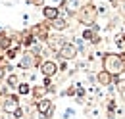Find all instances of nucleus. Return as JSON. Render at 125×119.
<instances>
[{"mask_svg":"<svg viewBox=\"0 0 125 119\" xmlns=\"http://www.w3.org/2000/svg\"><path fill=\"white\" fill-rule=\"evenodd\" d=\"M115 46H117L119 52H125V33H121V35L115 37Z\"/></svg>","mask_w":125,"mask_h":119,"instance_id":"obj_17","label":"nucleus"},{"mask_svg":"<svg viewBox=\"0 0 125 119\" xmlns=\"http://www.w3.org/2000/svg\"><path fill=\"white\" fill-rule=\"evenodd\" d=\"M75 92H77V85H69L62 94H63V96H69V98H75Z\"/></svg>","mask_w":125,"mask_h":119,"instance_id":"obj_18","label":"nucleus"},{"mask_svg":"<svg viewBox=\"0 0 125 119\" xmlns=\"http://www.w3.org/2000/svg\"><path fill=\"white\" fill-rule=\"evenodd\" d=\"M46 94H48V89L44 87V85H33V87H31V96H33L35 102L41 100V98H44Z\"/></svg>","mask_w":125,"mask_h":119,"instance_id":"obj_12","label":"nucleus"},{"mask_svg":"<svg viewBox=\"0 0 125 119\" xmlns=\"http://www.w3.org/2000/svg\"><path fill=\"white\" fill-rule=\"evenodd\" d=\"M31 83H27V81H21V83H19V85H17V94H19V96H29V94H31Z\"/></svg>","mask_w":125,"mask_h":119,"instance_id":"obj_15","label":"nucleus"},{"mask_svg":"<svg viewBox=\"0 0 125 119\" xmlns=\"http://www.w3.org/2000/svg\"><path fill=\"white\" fill-rule=\"evenodd\" d=\"M102 67L110 71L114 77H121L125 71V60L121 54H114V52H104L102 54Z\"/></svg>","mask_w":125,"mask_h":119,"instance_id":"obj_1","label":"nucleus"},{"mask_svg":"<svg viewBox=\"0 0 125 119\" xmlns=\"http://www.w3.org/2000/svg\"><path fill=\"white\" fill-rule=\"evenodd\" d=\"M6 75H8V69H6V67H0V81H4Z\"/></svg>","mask_w":125,"mask_h":119,"instance_id":"obj_25","label":"nucleus"},{"mask_svg":"<svg viewBox=\"0 0 125 119\" xmlns=\"http://www.w3.org/2000/svg\"><path fill=\"white\" fill-rule=\"evenodd\" d=\"M96 8H98V15H106V14H108V6H106V4L96 6Z\"/></svg>","mask_w":125,"mask_h":119,"instance_id":"obj_23","label":"nucleus"},{"mask_svg":"<svg viewBox=\"0 0 125 119\" xmlns=\"http://www.w3.org/2000/svg\"><path fill=\"white\" fill-rule=\"evenodd\" d=\"M60 15V8L58 6H42V17L46 19V21H52V19H56Z\"/></svg>","mask_w":125,"mask_h":119,"instance_id":"obj_11","label":"nucleus"},{"mask_svg":"<svg viewBox=\"0 0 125 119\" xmlns=\"http://www.w3.org/2000/svg\"><path fill=\"white\" fill-rule=\"evenodd\" d=\"M123 25H125V15H123Z\"/></svg>","mask_w":125,"mask_h":119,"instance_id":"obj_27","label":"nucleus"},{"mask_svg":"<svg viewBox=\"0 0 125 119\" xmlns=\"http://www.w3.org/2000/svg\"><path fill=\"white\" fill-rule=\"evenodd\" d=\"M75 115H77V111H75L73 108H65V109H63V115H62V117H63V119H73Z\"/></svg>","mask_w":125,"mask_h":119,"instance_id":"obj_19","label":"nucleus"},{"mask_svg":"<svg viewBox=\"0 0 125 119\" xmlns=\"http://www.w3.org/2000/svg\"><path fill=\"white\" fill-rule=\"evenodd\" d=\"M65 40H67V39L63 37L62 33H58V31H56V33H50V35H48V39H46V42H44V44H46L48 50H52V52H56V54H58V50L65 44Z\"/></svg>","mask_w":125,"mask_h":119,"instance_id":"obj_6","label":"nucleus"},{"mask_svg":"<svg viewBox=\"0 0 125 119\" xmlns=\"http://www.w3.org/2000/svg\"><path fill=\"white\" fill-rule=\"evenodd\" d=\"M108 2H112V4H114V2H115V0H108Z\"/></svg>","mask_w":125,"mask_h":119,"instance_id":"obj_26","label":"nucleus"},{"mask_svg":"<svg viewBox=\"0 0 125 119\" xmlns=\"http://www.w3.org/2000/svg\"><path fill=\"white\" fill-rule=\"evenodd\" d=\"M79 48L75 46V42L73 40H65V44L58 50V58L60 60H67V61H75V60L79 58Z\"/></svg>","mask_w":125,"mask_h":119,"instance_id":"obj_4","label":"nucleus"},{"mask_svg":"<svg viewBox=\"0 0 125 119\" xmlns=\"http://www.w3.org/2000/svg\"><path fill=\"white\" fill-rule=\"evenodd\" d=\"M121 8H123V10H125V4H123V6H121Z\"/></svg>","mask_w":125,"mask_h":119,"instance_id":"obj_28","label":"nucleus"},{"mask_svg":"<svg viewBox=\"0 0 125 119\" xmlns=\"http://www.w3.org/2000/svg\"><path fill=\"white\" fill-rule=\"evenodd\" d=\"M94 81H96V87L108 89L110 85H114V75L102 67V69H98V71H96V75H94Z\"/></svg>","mask_w":125,"mask_h":119,"instance_id":"obj_8","label":"nucleus"},{"mask_svg":"<svg viewBox=\"0 0 125 119\" xmlns=\"http://www.w3.org/2000/svg\"><path fill=\"white\" fill-rule=\"evenodd\" d=\"M52 108H54V102H52V100H48L46 96L35 102V109H37V113L41 115V119L46 117V113L50 111V109H52Z\"/></svg>","mask_w":125,"mask_h":119,"instance_id":"obj_9","label":"nucleus"},{"mask_svg":"<svg viewBox=\"0 0 125 119\" xmlns=\"http://www.w3.org/2000/svg\"><path fill=\"white\" fill-rule=\"evenodd\" d=\"M12 117H14V119H25V109H23V108L19 106V108H17L16 111L12 113Z\"/></svg>","mask_w":125,"mask_h":119,"instance_id":"obj_20","label":"nucleus"},{"mask_svg":"<svg viewBox=\"0 0 125 119\" xmlns=\"http://www.w3.org/2000/svg\"><path fill=\"white\" fill-rule=\"evenodd\" d=\"M27 4H29V6H35V8H42V6L46 4V0H27Z\"/></svg>","mask_w":125,"mask_h":119,"instance_id":"obj_21","label":"nucleus"},{"mask_svg":"<svg viewBox=\"0 0 125 119\" xmlns=\"http://www.w3.org/2000/svg\"><path fill=\"white\" fill-rule=\"evenodd\" d=\"M19 94L17 92H8L6 96H4V100L0 102V106H2V109H4V113H8V115H12L14 111H16L17 108H19Z\"/></svg>","mask_w":125,"mask_h":119,"instance_id":"obj_5","label":"nucleus"},{"mask_svg":"<svg viewBox=\"0 0 125 119\" xmlns=\"http://www.w3.org/2000/svg\"><path fill=\"white\" fill-rule=\"evenodd\" d=\"M39 69H41V75L42 77H56L58 75V61L56 60H42V63L39 65Z\"/></svg>","mask_w":125,"mask_h":119,"instance_id":"obj_7","label":"nucleus"},{"mask_svg":"<svg viewBox=\"0 0 125 119\" xmlns=\"http://www.w3.org/2000/svg\"><path fill=\"white\" fill-rule=\"evenodd\" d=\"M117 92H119L121 100H125V81H119V83H117Z\"/></svg>","mask_w":125,"mask_h":119,"instance_id":"obj_22","label":"nucleus"},{"mask_svg":"<svg viewBox=\"0 0 125 119\" xmlns=\"http://www.w3.org/2000/svg\"><path fill=\"white\" fill-rule=\"evenodd\" d=\"M75 19L83 27H91L93 23H96V19H98V8H96V4L83 2L77 8V12H75Z\"/></svg>","mask_w":125,"mask_h":119,"instance_id":"obj_2","label":"nucleus"},{"mask_svg":"<svg viewBox=\"0 0 125 119\" xmlns=\"http://www.w3.org/2000/svg\"><path fill=\"white\" fill-rule=\"evenodd\" d=\"M21 48H23V46H16V44H12L10 48H8V50H4V56L10 60V61H14V60H16L17 56L21 54Z\"/></svg>","mask_w":125,"mask_h":119,"instance_id":"obj_14","label":"nucleus"},{"mask_svg":"<svg viewBox=\"0 0 125 119\" xmlns=\"http://www.w3.org/2000/svg\"><path fill=\"white\" fill-rule=\"evenodd\" d=\"M77 85V92H75V102L77 104H85V96H87V90L81 83H75Z\"/></svg>","mask_w":125,"mask_h":119,"instance_id":"obj_16","label":"nucleus"},{"mask_svg":"<svg viewBox=\"0 0 125 119\" xmlns=\"http://www.w3.org/2000/svg\"><path fill=\"white\" fill-rule=\"evenodd\" d=\"M42 85H44V87H50V85H54V83H52V77H42Z\"/></svg>","mask_w":125,"mask_h":119,"instance_id":"obj_24","label":"nucleus"},{"mask_svg":"<svg viewBox=\"0 0 125 119\" xmlns=\"http://www.w3.org/2000/svg\"><path fill=\"white\" fill-rule=\"evenodd\" d=\"M4 83H6V87H8L10 90H16V89H17V85L21 83V79H19V75H17V73H12V71H10V73L6 75Z\"/></svg>","mask_w":125,"mask_h":119,"instance_id":"obj_13","label":"nucleus"},{"mask_svg":"<svg viewBox=\"0 0 125 119\" xmlns=\"http://www.w3.org/2000/svg\"><path fill=\"white\" fill-rule=\"evenodd\" d=\"M50 27L54 31H58V33H63V31H67L69 27H71V23H69V17H65V15H58L56 19H52L50 21Z\"/></svg>","mask_w":125,"mask_h":119,"instance_id":"obj_10","label":"nucleus"},{"mask_svg":"<svg viewBox=\"0 0 125 119\" xmlns=\"http://www.w3.org/2000/svg\"><path fill=\"white\" fill-rule=\"evenodd\" d=\"M50 29H52L50 27V21H46V19H42V21H39V23H35V25L29 27V31L35 35V39L39 42H46L48 35H50Z\"/></svg>","mask_w":125,"mask_h":119,"instance_id":"obj_3","label":"nucleus"}]
</instances>
